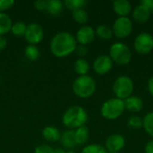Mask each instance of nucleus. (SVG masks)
<instances>
[{
    "label": "nucleus",
    "instance_id": "obj_1",
    "mask_svg": "<svg viewBox=\"0 0 153 153\" xmlns=\"http://www.w3.org/2000/svg\"><path fill=\"white\" fill-rule=\"evenodd\" d=\"M77 48L75 37L66 31L56 34L50 43V50L52 54L59 58L65 57L74 52Z\"/></svg>",
    "mask_w": 153,
    "mask_h": 153
},
{
    "label": "nucleus",
    "instance_id": "obj_2",
    "mask_svg": "<svg viewBox=\"0 0 153 153\" xmlns=\"http://www.w3.org/2000/svg\"><path fill=\"white\" fill-rule=\"evenodd\" d=\"M63 124L72 129H77L85 126L88 121V114L86 110L81 106H73L69 108L62 117Z\"/></svg>",
    "mask_w": 153,
    "mask_h": 153
},
{
    "label": "nucleus",
    "instance_id": "obj_3",
    "mask_svg": "<svg viewBox=\"0 0 153 153\" xmlns=\"http://www.w3.org/2000/svg\"><path fill=\"white\" fill-rule=\"evenodd\" d=\"M74 93L82 99H87L91 97L96 91V82L90 75H82L76 78L73 83Z\"/></svg>",
    "mask_w": 153,
    "mask_h": 153
},
{
    "label": "nucleus",
    "instance_id": "obj_4",
    "mask_svg": "<svg viewBox=\"0 0 153 153\" xmlns=\"http://www.w3.org/2000/svg\"><path fill=\"white\" fill-rule=\"evenodd\" d=\"M126 110L124 100L117 98L107 100L101 106L100 114L108 120H115L120 117Z\"/></svg>",
    "mask_w": 153,
    "mask_h": 153
},
{
    "label": "nucleus",
    "instance_id": "obj_5",
    "mask_svg": "<svg viewBox=\"0 0 153 153\" xmlns=\"http://www.w3.org/2000/svg\"><path fill=\"white\" fill-rule=\"evenodd\" d=\"M113 61L118 65H126L132 60V51L124 42L118 41L113 43L109 48V55Z\"/></svg>",
    "mask_w": 153,
    "mask_h": 153
},
{
    "label": "nucleus",
    "instance_id": "obj_6",
    "mask_svg": "<svg viewBox=\"0 0 153 153\" xmlns=\"http://www.w3.org/2000/svg\"><path fill=\"white\" fill-rule=\"evenodd\" d=\"M112 89L116 98L125 100L133 95L134 83L131 77L127 75H120L115 80Z\"/></svg>",
    "mask_w": 153,
    "mask_h": 153
},
{
    "label": "nucleus",
    "instance_id": "obj_7",
    "mask_svg": "<svg viewBox=\"0 0 153 153\" xmlns=\"http://www.w3.org/2000/svg\"><path fill=\"white\" fill-rule=\"evenodd\" d=\"M113 35L117 39H126L133 31V22L129 17H117L112 26Z\"/></svg>",
    "mask_w": 153,
    "mask_h": 153
},
{
    "label": "nucleus",
    "instance_id": "obj_8",
    "mask_svg": "<svg viewBox=\"0 0 153 153\" xmlns=\"http://www.w3.org/2000/svg\"><path fill=\"white\" fill-rule=\"evenodd\" d=\"M134 50L140 55H147L153 49V36L148 32H142L136 36L134 42Z\"/></svg>",
    "mask_w": 153,
    "mask_h": 153
},
{
    "label": "nucleus",
    "instance_id": "obj_9",
    "mask_svg": "<svg viewBox=\"0 0 153 153\" xmlns=\"http://www.w3.org/2000/svg\"><path fill=\"white\" fill-rule=\"evenodd\" d=\"M24 37L26 41L30 45L36 46L43 39L44 37L43 28L38 23H30L27 26Z\"/></svg>",
    "mask_w": 153,
    "mask_h": 153
},
{
    "label": "nucleus",
    "instance_id": "obj_10",
    "mask_svg": "<svg viewBox=\"0 0 153 153\" xmlns=\"http://www.w3.org/2000/svg\"><path fill=\"white\" fill-rule=\"evenodd\" d=\"M113 64L108 55H100L93 62V70L97 74L104 75L111 71Z\"/></svg>",
    "mask_w": 153,
    "mask_h": 153
},
{
    "label": "nucleus",
    "instance_id": "obj_11",
    "mask_svg": "<svg viewBox=\"0 0 153 153\" xmlns=\"http://www.w3.org/2000/svg\"><path fill=\"white\" fill-rule=\"evenodd\" d=\"M126 145V139L120 134L109 135L105 143V148L108 152H119Z\"/></svg>",
    "mask_w": 153,
    "mask_h": 153
},
{
    "label": "nucleus",
    "instance_id": "obj_12",
    "mask_svg": "<svg viewBox=\"0 0 153 153\" xmlns=\"http://www.w3.org/2000/svg\"><path fill=\"white\" fill-rule=\"evenodd\" d=\"M95 36H96V33H95L94 29L91 26L84 25L81 27L76 32L75 39L80 45L85 46V45L91 43L94 40Z\"/></svg>",
    "mask_w": 153,
    "mask_h": 153
},
{
    "label": "nucleus",
    "instance_id": "obj_13",
    "mask_svg": "<svg viewBox=\"0 0 153 153\" xmlns=\"http://www.w3.org/2000/svg\"><path fill=\"white\" fill-rule=\"evenodd\" d=\"M113 10L118 17H128L133 12V7L128 0H116L113 2Z\"/></svg>",
    "mask_w": 153,
    "mask_h": 153
},
{
    "label": "nucleus",
    "instance_id": "obj_14",
    "mask_svg": "<svg viewBox=\"0 0 153 153\" xmlns=\"http://www.w3.org/2000/svg\"><path fill=\"white\" fill-rule=\"evenodd\" d=\"M124 102L126 109L132 113H139L143 108V101L138 96L132 95L129 98L126 99Z\"/></svg>",
    "mask_w": 153,
    "mask_h": 153
},
{
    "label": "nucleus",
    "instance_id": "obj_15",
    "mask_svg": "<svg viewBox=\"0 0 153 153\" xmlns=\"http://www.w3.org/2000/svg\"><path fill=\"white\" fill-rule=\"evenodd\" d=\"M151 13H152V12L141 4H139L137 6H135L132 12L133 19L139 23L146 22L150 19Z\"/></svg>",
    "mask_w": 153,
    "mask_h": 153
},
{
    "label": "nucleus",
    "instance_id": "obj_16",
    "mask_svg": "<svg viewBox=\"0 0 153 153\" xmlns=\"http://www.w3.org/2000/svg\"><path fill=\"white\" fill-rule=\"evenodd\" d=\"M60 141L62 145L66 148V149H73L74 148L77 144L75 142V137H74V130H67L65 131L60 137Z\"/></svg>",
    "mask_w": 153,
    "mask_h": 153
},
{
    "label": "nucleus",
    "instance_id": "obj_17",
    "mask_svg": "<svg viewBox=\"0 0 153 153\" xmlns=\"http://www.w3.org/2000/svg\"><path fill=\"white\" fill-rule=\"evenodd\" d=\"M74 137L77 145H83L85 144L90 137V131L87 126H83L77 128L74 131Z\"/></svg>",
    "mask_w": 153,
    "mask_h": 153
},
{
    "label": "nucleus",
    "instance_id": "obj_18",
    "mask_svg": "<svg viewBox=\"0 0 153 153\" xmlns=\"http://www.w3.org/2000/svg\"><path fill=\"white\" fill-rule=\"evenodd\" d=\"M64 2L60 0H48L47 1L46 11L51 15H59L64 10Z\"/></svg>",
    "mask_w": 153,
    "mask_h": 153
},
{
    "label": "nucleus",
    "instance_id": "obj_19",
    "mask_svg": "<svg viewBox=\"0 0 153 153\" xmlns=\"http://www.w3.org/2000/svg\"><path fill=\"white\" fill-rule=\"evenodd\" d=\"M42 135L44 139H46L48 142H56L60 140L61 134L58 131V129L55 126H46L42 131Z\"/></svg>",
    "mask_w": 153,
    "mask_h": 153
},
{
    "label": "nucleus",
    "instance_id": "obj_20",
    "mask_svg": "<svg viewBox=\"0 0 153 153\" xmlns=\"http://www.w3.org/2000/svg\"><path fill=\"white\" fill-rule=\"evenodd\" d=\"M12 25V20L9 15L4 13H0V36L9 32Z\"/></svg>",
    "mask_w": 153,
    "mask_h": 153
},
{
    "label": "nucleus",
    "instance_id": "obj_21",
    "mask_svg": "<svg viewBox=\"0 0 153 153\" xmlns=\"http://www.w3.org/2000/svg\"><path fill=\"white\" fill-rule=\"evenodd\" d=\"M74 70L80 76L87 75L90 70V64L84 58H78L74 63Z\"/></svg>",
    "mask_w": 153,
    "mask_h": 153
},
{
    "label": "nucleus",
    "instance_id": "obj_22",
    "mask_svg": "<svg viewBox=\"0 0 153 153\" xmlns=\"http://www.w3.org/2000/svg\"><path fill=\"white\" fill-rule=\"evenodd\" d=\"M95 33L96 35L101 39H104V40H108V39H110L113 36V31H112V29L107 25H104V24H101V25H99L97 28H96V30H95Z\"/></svg>",
    "mask_w": 153,
    "mask_h": 153
},
{
    "label": "nucleus",
    "instance_id": "obj_23",
    "mask_svg": "<svg viewBox=\"0 0 153 153\" xmlns=\"http://www.w3.org/2000/svg\"><path fill=\"white\" fill-rule=\"evenodd\" d=\"M143 128L145 133L153 139V111L147 113L143 118Z\"/></svg>",
    "mask_w": 153,
    "mask_h": 153
},
{
    "label": "nucleus",
    "instance_id": "obj_24",
    "mask_svg": "<svg viewBox=\"0 0 153 153\" xmlns=\"http://www.w3.org/2000/svg\"><path fill=\"white\" fill-rule=\"evenodd\" d=\"M87 2L85 0H65L64 2L65 6L71 11H76L79 9H83Z\"/></svg>",
    "mask_w": 153,
    "mask_h": 153
},
{
    "label": "nucleus",
    "instance_id": "obj_25",
    "mask_svg": "<svg viewBox=\"0 0 153 153\" xmlns=\"http://www.w3.org/2000/svg\"><path fill=\"white\" fill-rule=\"evenodd\" d=\"M72 16H73L74 20L80 24H84L89 20L88 13L84 9H79L76 11H74Z\"/></svg>",
    "mask_w": 153,
    "mask_h": 153
},
{
    "label": "nucleus",
    "instance_id": "obj_26",
    "mask_svg": "<svg viewBox=\"0 0 153 153\" xmlns=\"http://www.w3.org/2000/svg\"><path fill=\"white\" fill-rule=\"evenodd\" d=\"M39 50L35 45H28L25 48V56L31 61H35L39 57Z\"/></svg>",
    "mask_w": 153,
    "mask_h": 153
},
{
    "label": "nucleus",
    "instance_id": "obj_27",
    "mask_svg": "<svg viewBox=\"0 0 153 153\" xmlns=\"http://www.w3.org/2000/svg\"><path fill=\"white\" fill-rule=\"evenodd\" d=\"M81 153H108V151L106 150V148L100 144H96V143H92V144H89L86 145Z\"/></svg>",
    "mask_w": 153,
    "mask_h": 153
},
{
    "label": "nucleus",
    "instance_id": "obj_28",
    "mask_svg": "<svg viewBox=\"0 0 153 153\" xmlns=\"http://www.w3.org/2000/svg\"><path fill=\"white\" fill-rule=\"evenodd\" d=\"M26 29H27V25L22 22H15L14 24L12 25V28H11V31L13 35L15 36H22L25 34V31H26Z\"/></svg>",
    "mask_w": 153,
    "mask_h": 153
},
{
    "label": "nucleus",
    "instance_id": "obj_29",
    "mask_svg": "<svg viewBox=\"0 0 153 153\" xmlns=\"http://www.w3.org/2000/svg\"><path fill=\"white\" fill-rule=\"evenodd\" d=\"M127 126L131 129L138 130L143 127V118L138 116H132L129 117L127 121Z\"/></svg>",
    "mask_w": 153,
    "mask_h": 153
},
{
    "label": "nucleus",
    "instance_id": "obj_30",
    "mask_svg": "<svg viewBox=\"0 0 153 153\" xmlns=\"http://www.w3.org/2000/svg\"><path fill=\"white\" fill-rule=\"evenodd\" d=\"M34 153H54V149L47 144H42L35 148Z\"/></svg>",
    "mask_w": 153,
    "mask_h": 153
},
{
    "label": "nucleus",
    "instance_id": "obj_31",
    "mask_svg": "<svg viewBox=\"0 0 153 153\" xmlns=\"http://www.w3.org/2000/svg\"><path fill=\"white\" fill-rule=\"evenodd\" d=\"M13 4L14 1L13 0H0V13L10 9Z\"/></svg>",
    "mask_w": 153,
    "mask_h": 153
},
{
    "label": "nucleus",
    "instance_id": "obj_32",
    "mask_svg": "<svg viewBox=\"0 0 153 153\" xmlns=\"http://www.w3.org/2000/svg\"><path fill=\"white\" fill-rule=\"evenodd\" d=\"M34 6L37 10L43 11L47 9V1L45 0H38L34 2Z\"/></svg>",
    "mask_w": 153,
    "mask_h": 153
},
{
    "label": "nucleus",
    "instance_id": "obj_33",
    "mask_svg": "<svg viewBox=\"0 0 153 153\" xmlns=\"http://www.w3.org/2000/svg\"><path fill=\"white\" fill-rule=\"evenodd\" d=\"M139 4L144 5L146 8H148L151 12H153V0H143Z\"/></svg>",
    "mask_w": 153,
    "mask_h": 153
},
{
    "label": "nucleus",
    "instance_id": "obj_34",
    "mask_svg": "<svg viewBox=\"0 0 153 153\" xmlns=\"http://www.w3.org/2000/svg\"><path fill=\"white\" fill-rule=\"evenodd\" d=\"M144 152L153 153V139L147 142V143L144 146Z\"/></svg>",
    "mask_w": 153,
    "mask_h": 153
},
{
    "label": "nucleus",
    "instance_id": "obj_35",
    "mask_svg": "<svg viewBox=\"0 0 153 153\" xmlns=\"http://www.w3.org/2000/svg\"><path fill=\"white\" fill-rule=\"evenodd\" d=\"M147 88H148V91L149 93L153 97V76H152L149 81H148V85H147Z\"/></svg>",
    "mask_w": 153,
    "mask_h": 153
},
{
    "label": "nucleus",
    "instance_id": "obj_36",
    "mask_svg": "<svg viewBox=\"0 0 153 153\" xmlns=\"http://www.w3.org/2000/svg\"><path fill=\"white\" fill-rule=\"evenodd\" d=\"M76 50H77V53L80 55V56H84L86 53H87V49L84 46H82L80 45L79 47L76 48Z\"/></svg>",
    "mask_w": 153,
    "mask_h": 153
},
{
    "label": "nucleus",
    "instance_id": "obj_37",
    "mask_svg": "<svg viewBox=\"0 0 153 153\" xmlns=\"http://www.w3.org/2000/svg\"><path fill=\"white\" fill-rule=\"evenodd\" d=\"M6 45H7V41H6V39H5L4 37L0 36V51H1V50H3V49L6 47Z\"/></svg>",
    "mask_w": 153,
    "mask_h": 153
},
{
    "label": "nucleus",
    "instance_id": "obj_38",
    "mask_svg": "<svg viewBox=\"0 0 153 153\" xmlns=\"http://www.w3.org/2000/svg\"><path fill=\"white\" fill-rule=\"evenodd\" d=\"M54 153H66L63 149H60V148H58V149H56V150H54Z\"/></svg>",
    "mask_w": 153,
    "mask_h": 153
},
{
    "label": "nucleus",
    "instance_id": "obj_39",
    "mask_svg": "<svg viewBox=\"0 0 153 153\" xmlns=\"http://www.w3.org/2000/svg\"><path fill=\"white\" fill-rule=\"evenodd\" d=\"M66 153H76V152H72V151H71V152H67Z\"/></svg>",
    "mask_w": 153,
    "mask_h": 153
},
{
    "label": "nucleus",
    "instance_id": "obj_40",
    "mask_svg": "<svg viewBox=\"0 0 153 153\" xmlns=\"http://www.w3.org/2000/svg\"><path fill=\"white\" fill-rule=\"evenodd\" d=\"M108 153H119V152H108Z\"/></svg>",
    "mask_w": 153,
    "mask_h": 153
}]
</instances>
